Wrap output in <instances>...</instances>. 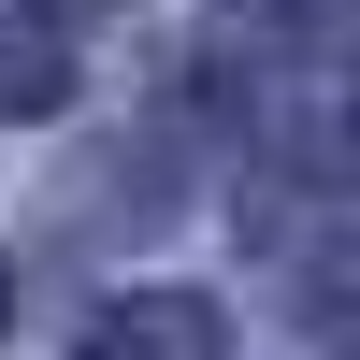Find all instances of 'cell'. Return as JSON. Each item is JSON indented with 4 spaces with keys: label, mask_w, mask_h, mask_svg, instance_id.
<instances>
[{
    "label": "cell",
    "mask_w": 360,
    "mask_h": 360,
    "mask_svg": "<svg viewBox=\"0 0 360 360\" xmlns=\"http://www.w3.org/2000/svg\"><path fill=\"white\" fill-rule=\"evenodd\" d=\"M86 360H231L217 303H188V288H144V303H115L101 332H86Z\"/></svg>",
    "instance_id": "6da1fadb"
},
{
    "label": "cell",
    "mask_w": 360,
    "mask_h": 360,
    "mask_svg": "<svg viewBox=\"0 0 360 360\" xmlns=\"http://www.w3.org/2000/svg\"><path fill=\"white\" fill-rule=\"evenodd\" d=\"M72 101V44L58 15H0V115H58Z\"/></svg>",
    "instance_id": "7a4b0ae2"
},
{
    "label": "cell",
    "mask_w": 360,
    "mask_h": 360,
    "mask_svg": "<svg viewBox=\"0 0 360 360\" xmlns=\"http://www.w3.org/2000/svg\"><path fill=\"white\" fill-rule=\"evenodd\" d=\"M303 317H317V332H360V245H317V274H303Z\"/></svg>",
    "instance_id": "3957f363"
},
{
    "label": "cell",
    "mask_w": 360,
    "mask_h": 360,
    "mask_svg": "<svg viewBox=\"0 0 360 360\" xmlns=\"http://www.w3.org/2000/svg\"><path fill=\"white\" fill-rule=\"evenodd\" d=\"M0 317H15V274H0Z\"/></svg>",
    "instance_id": "277c9868"
},
{
    "label": "cell",
    "mask_w": 360,
    "mask_h": 360,
    "mask_svg": "<svg viewBox=\"0 0 360 360\" xmlns=\"http://www.w3.org/2000/svg\"><path fill=\"white\" fill-rule=\"evenodd\" d=\"M346 144H360V101H346Z\"/></svg>",
    "instance_id": "5b68a950"
}]
</instances>
